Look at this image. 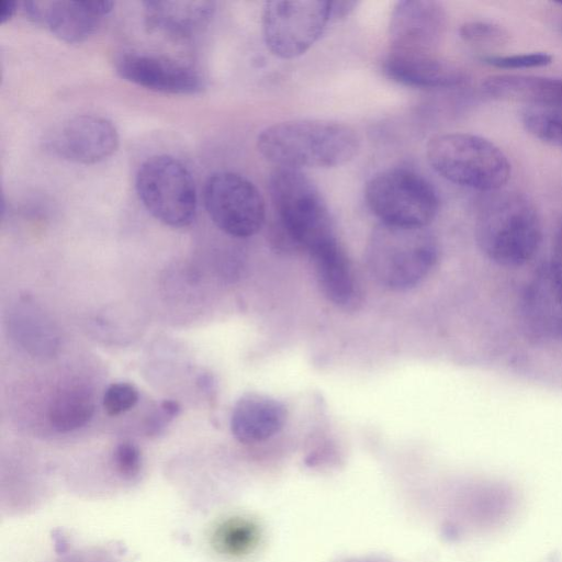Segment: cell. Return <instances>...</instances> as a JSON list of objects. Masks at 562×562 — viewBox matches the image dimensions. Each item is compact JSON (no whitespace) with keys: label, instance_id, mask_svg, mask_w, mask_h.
<instances>
[{"label":"cell","instance_id":"1","mask_svg":"<svg viewBox=\"0 0 562 562\" xmlns=\"http://www.w3.org/2000/svg\"><path fill=\"white\" fill-rule=\"evenodd\" d=\"M258 151L278 168H331L352 160L360 137L349 125L328 120H292L263 128Z\"/></svg>","mask_w":562,"mask_h":562},{"label":"cell","instance_id":"2","mask_svg":"<svg viewBox=\"0 0 562 562\" xmlns=\"http://www.w3.org/2000/svg\"><path fill=\"white\" fill-rule=\"evenodd\" d=\"M483 255L504 268H519L538 252L542 239L539 213L526 195L491 192L480 203L474 228Z\"/></svg>","mask_w":562,"mask_h":562},{"label":"cell","instance_id":"3","mask_svg":"<svg viewBox=\"0 0 562 562\" xmlns=\"http://www.w3.org/2000/svg\"><path fill=\"white\" fill-rule=\"evenodd\" d=\"M277 233L308 254L337 240L328 207L312 180L301 170L277 168L269 178Z\"/></svg>","mask_w":562,"mask_h":562},{"label":"cell","instance_id":"4","mask_svg":"<svg viewBox=\"0 0 562 562\" xmlns=\"http://www.w3.org/2000/svg\"><path fill=\"white\" fill-rule=\"evenodd\" d=\"M426 156L439 176L477 191H498L510 176L506 155L494 143L473 134L436 135L426 146Z\"/></svg>","mask_w":562,"mask_h":562},{"label":"cell","instance_id":"5","mask_svg":"<svg viewBox=\"0 0 562 562\" xmlns=\"http://www.w3.org/2000/svg\"><path fill=\"white\" fill-rule=\"evenodd\" d=\"M367 263L375 280L391 290L418 284L438 260V245L426 228L380 224L367 245Z\"/></svg>","mask_w":562,"mask_h":562},{"label":"cell","instance_id":"6","mask_svg":"<svg viewBox=\"0 0 562 562\" xmlns=\"http://www.w3.org/2000/svg\"><path fill=\"white\" fill-rule=\"evenodd\" d=\"M364 198L381 224L404 228H426L440 204L434 186L407 168L376 173L367 182Z\"/></svg>","mask_w":562,"mask_h":562},{"label":"cell","instance_id":"7","mask_svg":"<svg viewBox=\"0 0 562 562\" xmlns=\"http://www.w3.org/2000/svg\"><path fill=\"white\" fill-rule=\"evenodd\" d=\"M135 186L142 204L157 221L175 228L193 222L198 209L194 180L177 158L149 157L140 165Z\"/></svg>","mask_w":562,"mask_h":562},{"label":"cell","instance_id":"8","mask_svg":"<svg viewBox=\"0 0 562 562\" xmlns=\"http://www.w3.org/2000/svg\"><path fill=\"white\" fill-rule=\"evenodd\" d=\"M330 23V1L324 0L268 1L261 16L265 44L281 59L305 54Z\"/></svg>","mask_w":562,"mask_h":562},{"label":"cell","instance_id":"9","mask_svg":"<svg viewBox=\"0 0 562 562\" xmlns=\"http://www.w3.org/2000/svg\"><path fill=\"white\" fill-rule=\"evenodd\" d=\"M203 200L212 222L229 236L250 237L265 224L266 205L260 191L236 172L211 175L204 184Z\"/></svg>","mask_w":562,"mask_h":562},{"label":"cell","instance_id":"10","mask_svg":"<svg viewBox=\"0 0 562 562\" xmlns=\"http://www.w3.org/2000/svg\"><path fill=\"white\" fill-rule=\"evenodd\" d=\"M120 135L104 116L80 114L55 126L45 137L44 147L52 155L76 164L92 165L111 157Z\"/></svg>","mask_w":562,"mask_h":562},{"label":"cell","instance_id":"11","mask_svg":"<svg viewBox=\"0 0 562 562\" xmlns=\"http://www.w3.org/2000/svg\"><path fill=\"white\" fill-rule=\"evenodd\" d=\"M521 330L538 345L562 344V296L549 261L527 280L518 302Z\"/></svg>","mask_w":562,"mask_h":562},{"label":"cell","instance_id":"12","mask_svg":"<svg viewBox=\"0 0 562 562\" xmlns=\"http://www.w3.org/2000/svg\"><path fill=\"white\" fill-rule=\"evenodd\" d=\"M446 12L439 2L404 0L392 10L390 53L436 54L446 30Z\"/></svg>","mask_w":562,"mask_h":562},{"label":"cell","instance_id":"13","mask_svg":"<svg viewBox=\"0 0 562 562\" xmlns=\"http://www.w3.org/2000/svg\"><path fill=\"white\" fill-rule=\"evenodd\" d=\"M114 65L121 78L153 91L195 94L204 88L202 76L193 67L164 56L126 52L116 57Z\"/></svg>","mask_w":562,"mask_h":562},{"label":"cell","instance_id":"14","mask_svg":"<svg viewBox=\"0 0 562 562\" xmlns=\"http://www.w3.org/2000/svg\"><path fill=\"white\" fill-rule=\"evenodd\" d=\"M22 5L30 19L61 41L80 43L94 34L114 3L108 0H30Z\"/></svg>","mask_w":562,"mask_h":562},{"label":"cell","instance_id":"15","mask_svg":"<svg viewBox=\"0 0 562 562\" xmlns=\"http://www.w3.org/2000/svg\"><path fill=\"white\" fill-rule=\"evenodd\" d=\"M386 75L405 86L427 89H450L465 83V72L436 54L387 53Z\"/></svg>","mask_w":562,"mask_h":562},{"label":"cell","instance_id":"16","mask_svg":"<svg viewBox=\"0 0 562 562\" xmlns=\"http://www.w3.org/2000/svg\"><path fill=\"white\" fill-rule=\"evenodd\" d=\"M147 26L173 40L199 33L211 21L215 4L204 0H149L143 2Z\"/></svg>","mask_w":562,"mask_h":562},{"label":"cell","instance_id":"17","mask_svg":"<svg viewBox=\"0 0 562 562\" xmlns=\"http://www.w3.org/2000/svg\"><path fill=\"white\" fill-rule=\"evenodd\" d=\"M286 416V408L281 402L266 395L248 393L233 408L232 434L243 443L262 442L282 429Z\"/></svg>","mask_w":562,"mask_h":562},{"label":"cell","instance_id":"18","mask_svg":"<svg viewBox=\"0 0 562 562\" xmlns=\"http://www.w3.org/2000/svg\"><path fill=\"white\" fill-rule=\"evenodd\" d=\"M310 255L324 295L341 307L355 306L359 288L351 263L338 240L328 243Z\"/></svg>","mask_w":562,"mask_h":562},{"label":"cell","instance_id":"19","mask_svg":"<svg viewBox=\"0 0 562 562\" xmlns=\"http://www.w3.org/2000/svg\"><path fill=\"white\" fill-rule=\"evenodd\" d=\"M482 89L493 99L521 102L524 105L562 102V79L497 75L484 80Z\"/></svg>","mask_w":562,"mask_h":562},{"label":"cell","instance_id":"20","mask_svg":"<svg viewBox=\"0 0 562 562\" xmlns=\"http://www.w3.org/2000/svg\"><path fill=\"white\" fill-rule=\"evenodd\" d=\"M91 391L82 384H72L57 392L48 407V420L58 432H69L85 426L93 416Z\"/></svg>","mask_w":562,"mask_h":562},{"label":"cell","instance_id":"21","mask_svg":"<svg viewBox=\"0 0 562 562\" xmlns=\"http://www.w3.org/2000/svg\"><path fill=\"white\" fill-rule=\"evenodd\" d=\"M521 122L526 131L537 139L562 147V102L525 105Z\"/></svg>","mask_w":562,"mask_h":562},{"label":"cell","instance_id":"22","mask_svg":"<svg viewBox=\"0 0 562 562\" xmlns=\"http://www.w3.org/2000/svg\"><path fill=\"white\" fill-rule=\"evenodd\" d=\"M459 36L476 46H501L508 41L507 31L498 24L485 21H469L459 29Z\"/></svg>","mask_w":562,"mask_h":562},{"label":"cell","instance_id":"23","mask_svg":"<svg viewBox=\"0 0 562 562\" xmlns=\"http://www.w3.org/2000/svg\"><path fill=\"white\" fill-rule=\"evenodd\" d=\"M138 398L139 393L134 384L116 382L106 387L102 404L108 415L117 416L133 408Z\"/></svg>","mask_w":562,"mask_h":562},{"label":"cell","instance_id":"24","mask_svg":"<svg viewBox=\"0 0 562 562\" xmlns=\"http://www.w3.org/2000/svg\"><path fill=\"white\" fill-rule=\"evenodd\" d=\"M256 537L254 526L245 521H233L222 531L221 542L227 552L236 554L248 550Z\"/></svg>","mask_w":562,"mask_h":562},{"label":"cell","instance_id":"25","mask_svg":"<svg viewBox=\"0 0 562 562\" xmlns=\"http://www.w3.org/2000/svg\"><path fill=\"white\" fill-rule=\"evenodd\" d=\"M482 60L502 69H524L547 66L552 63V56L548 53L538 52L509 56H484Z\"/></svg>","mask_w":562,"mask_h":562},{"label":"cell","instance_id":"26","mask_svg":"<svg viewBox=\"0 0 562 562\" xmlns=\"http://www.w3.org/2000/svg\"><path fill=\"white\" fill-rule=\"evenodd\" d=\"M113 460L117 472L127 480L135 479L142 468V453L139 448L130 441L116 446Z\"/></svg>","mask_w":562,"mask_h":562},{"label":"cell","instance_id":"27","mask_svg":"<svg viewBox=\"0 0 562 562\" xmlns=\"http://www.w3.org/2000/svg\"><path fill=\"white\" fill-rule=\"evenodd\" d=\"M180 409V404L177 401L165 400L160 404L159 411L148 420L146 425L147 435L159 434L171 419L179 415Z\"/></svg>","mask_w":562,"mask_h":562},{"label":"cell","instance_id":"28","mask_svg":"<svg viewBox=\"0 0 562 562\" xmlns=\"http://www.w3.org/2000/svg\"><path fill=\"white\" fill-rule=\"evenodd\" d=\"M555 283L562 296V217L558 224L552 258L549 260Z\"/></svg>","mask_w":562,"mask_h":562},{"label":"cell","instance_id":"29","mask_svg":"<svg viewBox=\"0 0 562 562\" xmlns=\"http://www.w3.org/2000/svg\"><path fill=\"white\" fill-rule=\"evenodd\" d=\"M353 1H330L331 19L336 22L347 16L356 7Z\"/></svg>","mask_w":562,"mask_h":562},{"label":"cell","instance_id":"30","mask_svg":"<svg viewBox=\"0 0 562 562\" xmlns=\"http://www.w3.org/2000/svg\"><path fill=\"white\" fill-rule=\"evenodd\" d=\"M16 10V2L13 0H4L0 7V22L3 23L12 18Z\"/></svg>","mask_w":562,"mask_h":562},{"label":"cell","instance_id":"31","mask_svg":"<svg viewBox=\"0 0 562 562\" xmlns=\"http://www.w3.org/2000/svg\"><path fill=\"white\" fill-rule=\"evenodd\" d=\"M52 537L54 539L56 552L59 554L64 553L68 548V543L63 532L60 530H54Z\"/></svg>","mask_w":562,"mask_h":562},{"label":"cell","instance_id":"32","mask_svg":"<svg viewBox=\"0 0 562 562\" xmlns=\"http://www.w3.org/2000/svg\"><path fill=\"white\" fill-rule=\"evenodd\" d=\"M557 30L562 35V16L557 22Z\"/></svg>","mask_w":562,"mask_h":562},{"label":"cell","instance_id":"33","mask_svg":"<svg viewBox=\"0 0 562 562\" xmlns=\"http://www.w3.org/2000/svg\"><path fill=\"white\" fill-rule=\"evenodd\" d=\"M554 4L562 7V1H554Z\"/></svg>","mask_w":562,"mask_h":562}]
</instances>
